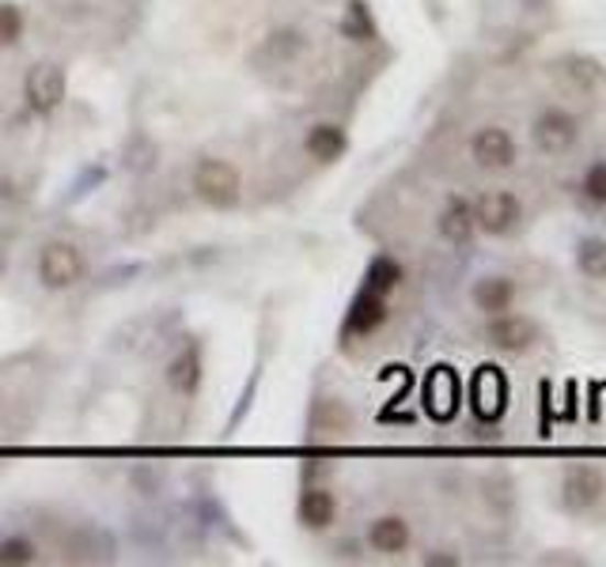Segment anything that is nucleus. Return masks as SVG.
I'll return each instance as SVG.
<instances>
[{
  "label": "nucleus",
  "instance_id": "1",
  "mask_svg": "<svg viewBox=\"0 0 606 567\" xmlns=\"http://www.w3.org/2000/svg\"><path fill=\"white\" fill-rule=\"evenodd\" d=\"M194 189L209 209H235L239 193H243V182H239V170L224 159H201L194 167Z\"/></svg>",
  "mask_w": 606,
  "mask_h": 567
},
{
  "label": "nucleus",
  "instance_id": "2",
  "mask_svg": "<svg viewBox=\"0 0 606 567\" xmlns=\"http://www.w3.org/2000/svg\"><path fill=\"white\" fill-rule=\"evenodd\" d=\"M474 220L477 231L485 235H511L519 227V216H524V204L511 189H485V193L474 197Z\"/></svg>",
  "mask_w": 606,
  "mask_h": 567
},
{
  "label": "nucleus",
  "instance_id": "3",
  "mask_svg": "<svg viewBox=\"0 0 606 567\" xmlns=\"http://www.w3.org/2000/svg\"><path fill=\"white\" fill-rule=\"evenodd\" d=\"M84 254L76 251L73 243H46L38 254V280L42 288L49 291H65V288H76L84 280Z\"/></svg>",
  "mask_w": 606,
  "mask_h": 567
},
{
  "label": "nucleus",
  "instance_id": "4",
  "mask_svg": "<svg viewBox=\"0 0 606 567\" xmlns=\"http://www.w3.org/2000/svg\"><path fill=\"white\" fill-rule=\"evenodd\" d=\"M485 341H489L497 352H511V356H519V352H531L535 345L542 341V330L535 318L527 314H493L489 325H485Z\"/></svg>",
  "mask_w": 606,
  "mask_h": 567
},
{
  "label": "nucleus",
  "instance_id": "5",
  "mask_svg": "<svg viewBox=\"0 0 606 567\" xmlns=\"http://www.w3.org/2000/svg\"><path fill=\"white\" fill-rule=\"evenodd\" d=\"M603 496H606V472L599 466H592V462H576V466H569L565 477H561V503L573 514L592 511Z\"/></svg>",
  "mask_w": 606,
  "mask_h": 567
},
{
  "label": "nucleus",
  "instance_id": "6",
  "mask_svg": "<svg viewBox=\"0 0 606 567\" xmlns=\"http://www.w3.org/2000/svg\"><path fill=\"white\" fill-rule=\"evenodd\" d=\"M535 144L546 156H565V152L576 148L580 141V122L569 114L565 107H546L539 118H535Z\"/></svg>",
  "mask_w": 606,
  "mask_h": 567
},
{
  "label": "nucleus",
  "instance_id": "7",
  "mask_svg": "<svg viewBox=\"0 0 606 567\" xmlns=\"http://www.w3.org/2000/svg\"><path fill=\"white\" fill-rule=\"evenodd\" d=\"M65 94H68V80L62 65H34L27 80H23V99H27L34 114H54L65 102Z\"/></svg>",
  "mask_w": 606,
  "mask_h": 567
},
{
  "label": "nucleus",
  "instance_id": "8",
  "mask_svg": "<svg viewBox=\"0 0 606 567\" xmlns=\"http://www.w3.org/2000/svg\"><path fill=\"white\" fill-rule=\"evenodd\" d=\"M471 156H474L477 167H485V170H508V167H516V156H519L516 136H511L505 125L477 129V133L471 136Z\"/></svg>",
  "mask_w": 606,
  "mask_h": 567
},
{
  "label": "nucleus",
  "instance_id": "9",
  "mask_svg": "<svg viewBox=\"0 0 606 567\" xmlns=\"http://www.w3.org/2000/svg\"><path fill=\"white\" fill-rule=\"evenodd\" d=\"M307 49V38L300 31L285 27V31H273L269 38H262V46L251 54V65L258 73H277V68H288Z\"/></svg>",
  "mask_w": 606,
  "mask_h": 567
},
{
  "label": "nucleus",
  "instance_id": "10",
  "mask_svg": "<svg viewBox=\"0 0 606 567\" xmlns=\"http://www.w3.org/2000/svg\"><path fill=\"white\" fill-rule=\"evenodd\" d=\"M387 318H390L387 296H383V291H372V288H361L353 303H349L345 333H349V337H368V333L379 330Z\"/></svg>",
  "mask_w": 606,
  "mask_h": 567
},
{
  "label": "nucleus",
  "instance_id": "11",
  "mask_svg": "<svg viewBox=\"0 0 606 567\" xmlns=\"http://www.w3.org/2000/svg\"><path fill=\"white\" fill-rule=\"evenodd\" d=\"M201 375H205L201 345L198 341H186V345L178 348V356H170L167 364V386L178 398H194V393L201 390Z\"/></svg>",
  "mask_w": 606,
  "mask_h": 567
},
{
  "label": "nucleus",
  "instance_id": "12",
  "mask_svg": "<svg viewBox=\"0 0 606 567\" xmlns=\"http://www.w3.org/2000/svg\"><path fill=\"white\" fill-rule=\"evenodd\" d=\"M443 243L451 246H466L471 238L477 235V220H474V204L466 201V197H451L448 204H443L440 220H437Z\"/></svg>",
  "mask_w": 606,
  "mask_h": 567
},
{
  "label": "nucleus",
  "instance_id": "13",
  "mask_svg": "<svg viewBox=\"0 0 606 567\" xmlns=\"http://www.w3.org/2000/svg\"><path fill=\"white\" fill-rule=\"evenodd\" d=\"M409 541H414V530H409L403 514H383V519H375L368 526V545L383 556H403Z\"/></svg>",
  "mask_w": 606,
  "mask_h": 567
},
{
  "label": "nucleus",
  "instance_id": "14",
  "mask_svg": "<svg viewBox=\"0 0 606 567\" xmlns=\"http://www.w3.org/2000/svg\"><path fill=\"white\" fill-rule=\"evenodd\" d=\"M304 148H307V156L319 159V163H338L349 152V136H345V129L334 125V122H319V125L307 129Z\"/></svg>",
  "mask_w": 606,
  "mask_h": 567
},
{
  "label": "nucleus",
  "instance_id": "15",
  "mask_svg": "<svg viewBox=\"0 0 606 567\" xmlns=\"http://www.w3.org/2000/svg\"><path fill=\"white\" fill-rule=\"evenodd\" d=\"M296 514H300V522L307 530H327L330 522L338 519V500L330 488L322 485H311L300 492V503H296Z\"/></svg>",
  "mask_w": 606,
  "mask_h": 567
},
{
  "label": "nucleus",
  "instance_id": "16",
  "mask_svg": "<svg viewBox=\"0 0 606 567\" xmlns=\"http://www.w3.org/2000/svg\"><path fill=\"white\" fill-rule=\"evenodd\" d=\"M425 409L437 420H448L451 412L459 409V382L451 375V367H437L429 375V386H425Z\"/></svg>",
  "mask_w": 606,
  "mask_h": 567
},
{
  "label": "nucleus",
  "instance_id": "17",
  "mask_svg": "<svg viewBox=\"0 0 606 567\" xmlns=\"http://www.w3.org/2000/svg\"><path fill=\"white\" fill-rule=\"evenodd\" d=\"M505 378H500L497 367H482L474 378V409L477 416L485 420H497L500 412H505Z\"/></svg>",
  "mask_w": 606,
  "mask_h": 567
},
{
  "label": "nucleus",
  "instance_id": "18",
  "mask_svg": "<svg viewBox=\"0 0 606 567\" xmlns=\"http://www.w3.org/2000/svg\"><path fill=\"white\" fill-rule=\"evenodd\" d=\"M474 307L482 314H505L511 311V303H516V284H511L508 277H482L474 284Z\"/></svg>",
  "mask_w": 606,
  "mask_h": 567
},
{
  "label": "nucleus",
  "instance_id": "19",
  "mask_svg": "<svg viewBox=\"0 0 606 567\" xmlns=\"http://www.w3.org/2000/svg\"><path fill=\"white\" fill-rule=\"evenodd\" d=\"M398 284H403V265H398L390 254L372 257L368 273H364V288H372V291H383V296H390V291H395Z\"/></svg>",
  "mask_w": 606,
  "mask_h": 567
},
{
  "label": "nucleus",
  "instance_id": "20",
  "mask_svg": "<svg viewBox=\"0 0 606 567\" xmlns=\"http://www.w3.org/2000/svg\"><path fill=\"white\" fill-rule=\"evenodd\" d=\"M576 269L587 280H606V238H584L576 246Z\"/></svg>",
  "mask_w": 606,
  "mask_h": 567
},
{
  "label": "nucleus",
  "instance_id": "21",
  "mask_svg": "<svg viewBox=\"0 0 606 567\" xmlns=\"http://www.w3.org/2000/svg\"><path fill=\"white\" fill-rule=\"evenodd\" d=\"M27 564H34V545L27 537L0 541V567H27Z\"/></svg>",
  "mask_w": 606,
  "mask_h": 567
},
{
  "label": "nucleus",
  "instance_id": "22",
  "mask_svg": "<svg viewBox=\"0 0 606 567\" xmlns=\"http://www.w3.org/2000/svg\"><path fill=\"white\" fill-rule=\"evenodd\" d=\"M341 31H345L349 38H356V42H372L375 38V23L368 15V8L349 4V15H345V23H341Z\"/></svg>",
  "mask_w": 606,
  "mask_h": 567
},
{
  "label": "nucleus",
  "instance_id": "23",
  "mask_svg": "<svg viewBox=\"0 0 606 567\" xmlns=\"http://www.w3.org/2000/svg\"><path fill=\"white\" fill-rule=\"evenodd\" d=\"M580 193H584L592 204H606V159L592 163V167L584 170V178H580Z\"/></svg>",
  "mask_w": 606,
  "mask_h": 567
},
{
  "label": "nucleus",
  "instance_id": "24",
  "mask_svg": "<svg viewBox=\"0 0 606 567\" xmlns=\"http://www.w3.org/2000/svg\"><path fill=\"white\" fill-rule=\"evenodd\" d=\"M23 38V12L15 4H0V46H15Z\"/></svg>",
  "mask_w": 606,
  "mask_h": 567
},
{
  "label": "nucleus",
  "instance_id": "25",
  "mask_svg": "<svg viewBox=\"0 0 606 567\" xmlns=\"http://www.w3.org/2000/svg\"><path fill=\"white\" fill-rule=\"evenodd\" d=\"M319 416H322V427H330V432H349V412L341 401H322L319 405Z\"/></svg>",
  "mask_w": 606,
  "mask_h": 567
},
{
  "label": "nucleus",
  "instance_id": "26",
  "mask_svg": "<svg viewBox=\"0 0 606 567\" xmlns=\"http://www.w3.org/2000/svg\"><path fill=\"white\" fill-rule=\"evenodd\" d=\"M425 564H432V567H437V564H448V567H455V564H459V556H425Z\"/></svg>",
  "mask_w": 606,
  "mask_h": 567
},
{
  "label": "nucleus",
  "instance_id": "27",
  "mask_svg": "<svg viewBox=\"0 0 606 567\" xmlns=\"http://www.w3.org/2000/svg\"><path fill=\"white\" fill-rule=\"evenodd\" d=\"M4 269H8V262H4V254H0V277H4Z\"/></svg>",
  "mask_w": 606,
  "mask_h": 567
}]
</instances>
